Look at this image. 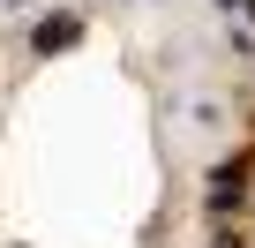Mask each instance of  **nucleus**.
<instances>
[{
    "label": "nucleus",
    "instance_id": "obj_1",
    "mask_svg": "<svg viewBox=\"0 0 255 248\" xmlns=\"http://www.w3.org/2000/svg\"><path fill=\"white\" fill-rule=\"evenodd\" d=\"M248 173H255V151H240V158L210 166V181H203V211H210V218H218V211H240V196H248Z\"/></svg>",
    "mask_w": 255,
    "mask_h": 248
},
{
    "label": "nucleus",
    "instance_id": "obj_2",
    "mask_svg": "<svg viewBox=\"0 0 255 248\" xmlns=\"http://www.w3.org/2000/svg\"><path fill=\"white\" fill-rule=\"evenodd\" d=\"M83 38V15H45L38 30H30V53H68Z\"/></svg>",
    "mask_w": 255,
    "mask_h": 248
},
{
    "label": "nucleus",
    "instance_id": "obj_3",
    "mask_svg": "<svg viewBox=\"0 0 255 248\" xmlns=\"http://www.w3.org/2000/svg\"><path fill=\"white\" fill-rule=\"evenodd\" d=\"M23 8H30V0H0V15H23Z\"/></svg>",
    "mask_w": 255,
    "mask_h": 248
}]
</instances>
